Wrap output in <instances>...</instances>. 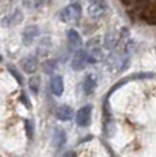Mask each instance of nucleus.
<instances>
[{
	"label": "nucleus",
	"instance_id": "obj_1",
	"mask_svg": "<svg viewBox=\"0 0 156 157\" xmlns=\"http://www.w3.org/2000/svg\"><path fill=\"white\" fill-rule=\"evenodd\" d=\"M81 14H82V8H81L80 3H71L60 10L59 19L64 23H76L80 21Z\"/></svg>",
	"mask_w": 156,
	"mask_h": 157
},
{
	"label": "nucleus",
	"instance_id": "obj_2",
	"mask_svg": "<svg viewBox=\"0 0 156 157\" xmlns=\"http://www.w3.org/2000/svg\"><path fill=\"white\" fill-rule=\"evenodd\" d=\"M86 52H88V63L89 64H96L103 59V52H101L99 38H92L86 45Z\"/></svg>",
	"mask_w": 156,
	"mask_h": 157
},
{
	"label": "nucleus",
	"instance_id": "obj_3",
	"mask_svg": "<svg viewBox=\"0 0 156 157\" xmlns=\"http://www.w3.org/2000/svg\"><path fill=\"white\" fill-rule=\"evenodd\" d=\"M92 111H93V108H92L91 104L81 107L77 111V115H76L77 126H80V127H88L92 120Z\"/></svg>",
	"mask_w": 156,
	"mask_h": 157
},
{
	"label": "nucleus",
	"instance_id": "obj_4",
	"mask_svg": "<svg viewBox=\"0 0 156 157\" xmlns=\"http://www.w3.org/2000/svg\"><path fill=\"white\" fill-rule=\"evenodd\" d=\"M107 11V3L104 0H92L88 6V14L92 19H99Z\"/></svg>",
	"mask_w": 156,
	"mask_h": 157
},
{
	"label": "nucleus",
	"instance_id": "obj_5",
	"mask_svg": "<svg viewBox=\"0 0 156 157\" xmlns=\"http://www.w3.org/2000/svg\"><path fill=\"white\" fill-rule=\"evenodd\" d=\"M86 64H88V52L86 49H78L74 53L73 59H71V68L74 71H82L85 70Z\"/></svg>",
	"mask_w": 156,
	"mask_h": 157
},
{
	"label": "nucleus",
	"instance_id": "obj_6",
	"mask_svg": "<svg viewBox=\"0 0 156 157\" xmlns=\"http://www.w3.org/2000/svg\"><path fill=\"white\" fill-rule=\"evenodd\" d=\"M21 66H22V70L25 71L26 74H33V72H36L38 68V60L36 56L28 55L21 59Z\"/></svg>",
	"mask_w": 156,
	"mask_h": 157
},
{
	"label": "nucleus",
	"instance_id": "obj_7",
	"mask_svg": "<svg viewBox=\"0 0 156 157\" xmlns=\"http://www.w3.org/2000/svg\"><path fill=\"white\" fill-rule=\"evenodd\" d=\"M22 19H23L22 11H21V10H15V11H13L11 14H8L7 17L3 18L2 25L4 26V28H13V26L19 25V23L22 22Z\"/></svg>",
	"mask_w": 156,
	"mask_h": 157
},
{
	"label": "nucleus",
	"instance_id": "obj_8",
	"mask_svg": "<svg viewBox=\"0 0 156 157\" xmlns=\"http://www.w3.org/2000/svg\"><path fill=\"white\" fill-rule=\"evenodd\" d=\"M40 34V29L37 25H30L28 28H25V30L22 32V43L25 45H30L33 44V41L38 37Z\"/></svg>",
	"mask_w": 156,
	"mask_h": 157
},
{
	"label": "nucleus",
	"instance_id": "obj_9",
	"mask_svg": "<svg viewBox=\"0 0 156 157\" xmlns=\"http://www.w3.org/2000/svg\"><path fill=\"white\" fill-rule=\"evenodd\" d=\"M67 45H68V49L70 51H78L82 45V38H81L80 33L74 29L67 30Z\"/></svg>",
	"mask_w": 156,
	"mask_h": 157
},
{
	"label": "nucleus",
	"instance_id": "obj_10",
	"mask_svg": "<svg viewBox=\"0 0 156 157\" xmlns=\"http://www.w3.org/2000/svg\"><path fill=\"white\" fill-rule=\"evenodd\" d=\"M141 18H142L148 25H156V2L151 3V4L141 13Z\"/></svg>",
	"mask_w": 156,
	"mask_h": 157
},
{
	"label": "nucleus",
	"instance_id": "obj_11",
	"mask_svg": "<svg viewBox=\"0 0 156 157\" xmlns=\"http://www.w3.org/2000/svg\"><path fill=\"white\" fill-rule=\"evenodd\" d=\"M96 86H97V81H96L95 75L93 74H88L84 79V83H82V89H84V93L85 96H92L96 90Z\"/></svg>",
	"mask_w": 156,
	"mask_h": 157
},
{
	"label": "nucleus",
	"instance_id": "obj_12",
	"mask_svg": "<svg viewBox=\"0 0 156 157\" xmlns=\"http://www.w3.org/2000/svg\"><path fill=\"white\" fill-rule=\"evenodd\" d=\"M63 90H64V83H63V78L60 75H55V77L51 79V92L53 96L56 97H60L63 94Z\"/></svg>",
	"mask_w": 156,
	"mask_h": 157
},
{
	"label": "nucleus",
	"instance_id": "obj_13",
	"mask_svg": "<svg viewBox=\"0 0 156 157\" xmlns=\"http://www.w3.org/2000/svg\"><path fill=\"white\" fill-rule=\"evenodd\" d=\"M53 146L56 147V149H62L63 146L66 145V142H67V135H66L64 130L62 128H55L53 130Z\"/></svg>",
	"mask_w": 156,
	"mask_h": 157
},
{
	"label": "nucleus",
	"instance_id": "obj_14",
	"mask_svg": "<svg viewBox=\"0 0 156 157\" xmlns=\"http://www.w3.org/2000/svg\"><path fill=\"white\" fill-rule=\"evenodd\" d=\"M56 117L62 122H70L71 119L74 117V112L68 105H60V107L56 109Z\"/></svg>",
	"mask_w": 156,
	"mask_h": 157
},
{
	"label": "nucleus",
	"instance_id": "obj_15",
	"mask_svg": "<svg viewBox=\"0 0 156 157\" xmlns=\"http://www.w3.org/2000/svg\"><path fill=\"white\" fill-rule=\"evenodd\" d=\"M118 43H119V33L111 30V32H108L104 36V48L106 49H110V51L114 49L118 45Z\"/></svg>",
	"mask_w": 156,
	"mask_h": 157
},
{
	"label": "nucleus",
	"instance_id": "obj_16",
	"mask_svg": "<svg viewBox=\"0 0 156 157\" xmlns=\"http://www.w3.org/2000/svg\"><path fill=\"white\" fill-rule=\"evenodd\" d=\"M56 67H58L56 60H47V62H44V64H43V70L45 74H52V72H55Z\"/></svg>",
	"mask_w": 156,
	"mask_h": 157
},
{
	"label": "nucleus",
	"instance_id": "obj_17",
	"mask_svg": "<svg viewBox=\"0 0 156 157\" xmlns=\"http://www.w3.org/2000/svg\"><path fill=\"white\" fill-rule=\"evenodd\" d=\"M40 77H37V75H34V77H32L30 79H29V87H30V90L33 92V94H37L38 93V89H40Z\"/></svg>",
	"mask_w": 156,
	"mask_h": 157
},
{
	"label": "nucleus",
	"instance_id": "obj_18",
	"mask_svg": "<svg viewBox=\"0 0 156 157\" xmlns=\"http://www.w3.org/2000/svg\"><path fill=\"white\" fill-rule=\"evenodd\" d=\"M7 68H8V71H10V74L13 75V77L18 81V83H19V85H23V78H22V75H21L19 72H18L17 68L14 67V66H11V64H8V66H7Z\"/></svg>",
	"mask_w": 156,
	"mask_h": 157
},
{
	"label": "nucleus",
	"instance_id": "obj_19",
	"mask_svg": "<svg viewBox=\"0 0 156 157\" xmlns=\"http://www.w3.org/2000/svg\"><path fill=\"white\" fill-rule=\"evenodd\" d=\"M25 127H26V134H28V138L32 140L34 137V124H33L32 120H25Z\"/></svg>",
	"mask_w": 156,
	"mask_h": 157
},
{
	"label": "nucleus",
	"instance_id": "obj_20",
	"mask_svg": "<svg viewBox=\"0 0 156 157\" xmlns=\"http://www.w3.org/2000/svg\"><path fill=\"white\" fill-rule=\"evenodd\" d=\"M19 100L23 102V104H25V107L28 108V109H30L32 108V105H30V100H29V97L28 96H26V93L25 92H22L21 93V96H19Z\"/></svg>",
	"mask_w": 156,
	"mask_h": 157
},
{
	"label": "nucleus",
	"instance_id": "obj_21",
	"mask_svg": "<svg viewBox=\"0 0 156 157\" xmlns=\"http://www.w3.org/2000/svg\"><path fill=\"white\" fill-rule=\"evenodd\" d=\"M136 2H137V0H121V3L123 6H126V7H133Z\"/></svg>",
	"mask_w": 156,
	"mask_h": 157
},
{
	"label": "nucleus",
	"instance_id": "obj_22",
	"mask_svg": "<svg viewBox=\"0 0 156 157\" xmlns=\"http://www.w3.org/2000/svg\"><path fill=\"white\" fill-rule=\"evenodd\" d=\"M62 157H77V155L74 152H67L66 155H63Z\"/></svg>",
	"mask_w": 156,
	"mask_h": 157
}]
</instances>
